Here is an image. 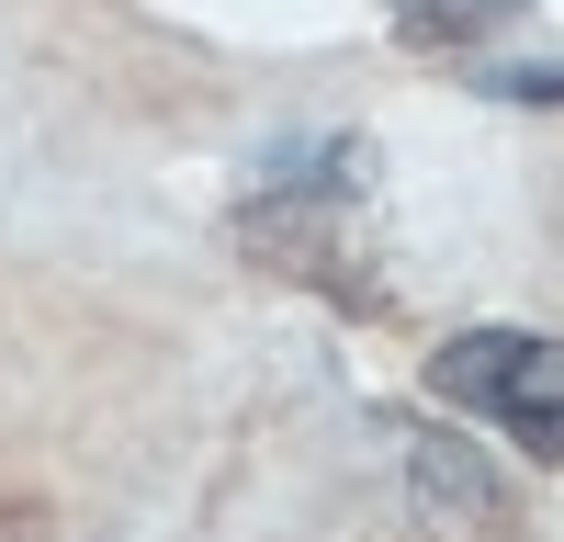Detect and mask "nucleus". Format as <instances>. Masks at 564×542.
<instances>
[{"mask_svg": "<svg viewBox=\"0 0 564 542\" xmlns=\"http://www.w3.org/2000/svg\"><path fill=\"white\" fill-rule=\"evenodd\" d=\"M520 0H395V34L406 45H475V34H497Z\"/></svg>", "mask_w": 564, "mask_h": 542, "instance_id": "obj_3", "label": "nucleus"}, {"mask_svg": "<svg viewBox=\"0 0 564 542\" xmlns=\"http://www.w3.org/2000/svg\"><path fill=\"white\" fill-rule=\"evenodd\" d=\"M430 395L486 419L531 452V464H564V339H531V328H463L441 339L430 361Z\"/></svg>", "mask_w": 564, "mask_h": 542, "instance_id": "obj_1", "label": "nucleus"}, {"mask_svg": "<svg viewBox=\"0 0 564 542\" xmlns=\"http://www.w3.org/2000/svg\"><path fill=\"white\" fill-rule=\"evenodd\" d=\"M486 90H497V102H564V68H497Z\"/></svg>", "mask_w": 564, "mask_h": 542, "instance_id": "obj_4", "label": "nucleus"}, {"mask_svg": "<svg viewBox=\"0 0 564 542\" xmlns=\"http://www.w3.org/2000/svg\"><path fill=\"white\" fill-rule=\"evenodd\" d=\"M395 452H406V497H417V520H430L441 542H508V531H520V509H508V486H497V464H486L475 441L395 419Z\"/></svg>", "mask_w": 564, "mask_h": 542, "instance_id": "obj_2", "label": "nucleus"}]
</instances>
